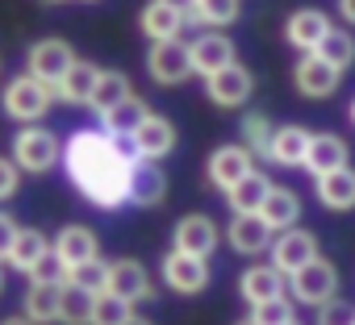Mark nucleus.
I'll return each instance as SVG.
<instances>
[{"label": "nucleus", "mask_w": 355, "mask_h": 325, "mask_svg": "<svg viewBox=\"0 0 355 325\" xmlns=\"http://www.w3.org/2000/svg\"><path fill=\"white\" fill-rule=\"evenodd\" d=\"M63 162L67 176L80 188V196L96 209H121L125 205V184H130V167L138 162L130 142H113L101 129H76L63 146Z\"/></svg>", "instance_id": "obj_1"}, {"label": "nucleus", "mask_w": 355, "mask_h": 325, "mask_svg": "<svg viewBox=\"0 0 355 325\" xmlns=\"http://www.w3.org/2000/svg\"><path fill=\"white\" fill-rule=\"evenodd\" d=\"M59 162H63V142L46 125H21L13 133V167L17 171L42 176V171H55Z\"/></svg>", "instance_id": "obj_2"}, {"label": "nucleus", "mask_w": 355, "mask_h": 325, "mask_svg": "<svg viewBox=\"0 0 355 325\" xmlns=\"http://www.w3.org/2000/svg\"><path fill=\"white\" fill-rule=\"evenodd\" d=\"M0 104H5V113L13 117V121H21V125H38L46 113H51V104H55V92L46 88V84H38L34 75H13L9 84H5V96H0Z\"/></svg>", "instance_id": "obj_3"}, {"label": "nucleus", "mask_w": 355, "mask_h": 325, "mask_svg": "<svg viewBox=\"0 0 355 325\" xmlns=\"http://www.w3.org/2000/svg\"><path fill=\"white\" fill-rule=\"evenodd\" d=\"M284 288L293 292V300L297 304H313V308H322V304H330L334 296H338V271H334V263L330 259H313V263H305L297 275H288L284 279Z\"/></svg>", "instance_id": "obj_4"}, {"label": "nucleus", "mask_w": 355, "mask_h": 325, "mask_svg": "<svg viewBox=\"0 0 355 325\" xmlns=\"http://www.w3.org/2000/svg\"><path fill=\"white\" fill-rule=\"evenodd\" d=\"M76 63V46L67 38H38L30 50H26V75H34L38 84H46L55 92V84L71 71Z\"/></svg>", "instance_id": "obj_5"}, {"label": "nucleus", "mask_w": 355, "mask_h": 325, "mask_svg": "<svg viewBox=\"0 0 355 325\" xmlns=\"http://www.w3.org/2000/svg\"><path fill=\"white\" fill-rule=\"evenodd\" d=\"M268 250H272V267L288 279V275H297L305 263H313V259H318V234H313V230L293 225V230L276 234Z\"/></svg>", "instance_id": "obj_6"}, {"label": "nucleus", "mask_w": 355, "mask_h": 325, "mask_svg": "<svg viewBox=\"0 0 355 325\" xmlns=\"http://www.w3.org/2000/svg\"><path fill=\"white\" fill-rule=\"evenodd\" d=\"M146 71L155 84L163 88H175V84H184L193 75V55H189V42L184 38H175V42H155L150 55H146Z\"/></svg>", "instance_id": "obj_7"}, {"label": "nucleus", "mask_w": 355, "mask_h": 325, "mask_svg": "<svg viewBox=\"0 0 355 325\" xmlns=\"http://www.w3.org/2000/svg\"><path fill=\"white\" fill-rule=\"evenodd\" d=\"M101 242H96V230H88V225H63L55 238H51V259L71 275L76 267H84V263H92V259H101V250H96Z\"/></svg>", "instance_id": "obj_8"}, {"label": "nucleus", "mask_w": 355, "mask_h": 325, "mask_svg": "<svg viewBox=\"0 0 355 325\" xmlns=\"http://www.w3.org/2000/svg\"><path fill=\"white\" fill-rule=\"evenodd\" d=\"M163 284L180 296H197L209 288V259H193V254H180V250H167L163 254Z\"/></svg>", "instance_id": "obj_9"}, {"label": "nucleus", "mask_w": 355, "mask_h": 325, "mask_svg": "<svg viewBox=\"0 0 355 325\" xmlns=\"http://www.w3.org/2000/svg\"><path fill=\"white\" fill-rule=\"evenodd\" d=\"M255 171V154L247 150V146H218L214 154H209V162H205V180L226 196L243 176H251Z\"/></svg>", "instance_id": "obj_10"}, {"label": "nucleus", "mask_w": 355, "mask_h": 325, "mask_svg": "<svg viewBox=\"0 0 355 325\" xmlns=\"http://www.w3.org/2000/svg\"><path fill=\"white\" fill-rule=\"evenodd\" d=\"M171 250H180V254H193V259H209L222 242V230L205 217V213H189L175 221V234H171Z\"/></svg>", "instance_id": "obj_11"}, {"label": "nucleus", "mask_w": 355, "mask_h": 325, "mask_svg": "<svg viewBox=\"0 0 355 325\" xmlns=\"http://www.w3.org/2000/svg\"><path fill=\"white\" fill-rule=\"evenodd\" d=\"M301 167L322 180V176H334L343 167H351V146L338 138V133H309V146H305V162Z\"/></svg>", "instance_id": "obj_12"}, {"label": "nucleus", "mask_w": 355, "mask_h": 325, "mask_svg": "<svg viewBox=\"0 0 355 325\" xmlns=\"http://www.w3.org/2000/svg\"><path fill=\"white\" fill-rule=\"evenodd\" d=\"M189 55H193V71L205 75V80L239 63V59H234V42H230L226 34H218V30H201V34L189 42Z\"/></svg>", "instance_id": "obj_13"}, {"label": "nucleus", "mask_w": 355, "mask_h": 325, "mask_svg": "<svg viewBox=\"0 0 355 325\" xmlns=\"http://www.w3.org/2000/svg\"><path fill=\"white\" fill-rule=\"evenodd\" d=\"M105 292L125 300V304H138V300H150L155 288H150V275L138 259H113L109 263V279H105Z\"/></svg>", "instance_id": "obj_14"}, {"label": "nucleus", "mask_w": 355, "mask_h": 325, "mask_svg": "<svg viewBox=\"0 0 355 325\" xmlns=\"http://www.w3.org/2000/svg\"><path fill=\"white\" fill-rule=\"evenodd\" d=\"M130 146H134V154H138L142 162H163V158L175 150V125H171L167 117H159V113H146V121L134 129Z\"/></svg>", "instance_id": "obj_15"}, {"label": "nucleus", "mask_w": 355, "mask_h": 325, "mask_svg": "<svg viewBox=\"0 0 355 325\" xmlns=\"http://www.w3.org/2000/svg\"><path fill=\"white\" fill-rule=\"evenodd\" d=\"M205 92H209V100H214L218 109H243V104L251 100V92H255V75H251L243 63H234V67L209 75V80H205Z\"/></svg>", "instance_id": "obj_16"}, {"label": "nucleus", "mask_w": 355, "mask_h": 325, "mask_svg": "<svg viewBox=\"0 0 355 325\" xmlns=\"http://www.w3.org/2000/svg\"><path fill=\"white\" fill-rule=\"evenodd\" d=\"M293 84H297V92H301L305 100H326V96L338 92L343 75H338L334 67H326L318 55H301L297 67H293Z\"/></svg>", "instance_id": "obj_17"}, {"label": "nucleus", "mask_w": 355, "mask_h": 325, "mask_svg": "<svg viewBox=\"0 0 355 325\" xmlns=\"http://www.w3.org/2000/svg\"><path fill=\"white\" fill-rule=\"evenodd\" d=\"M167 196V176L159 162H134L130 167V184H125V205H138V209H155L163 205Z\"/></svg>", "instance_id": "obj_18"}, {"label": "nucleus", "mask_w": 355, "mask_h": 325, "mask_svg": "<svg viewBox=\"0 0 355 325\" xmlns=\"http://www.w3.org/2000/svg\"><path fill=\"white\" fill-rule=\"evenodd\" d=\"M326 30H330V17H326L322 9L305 5V9H297V13L284 21V42H288L293 50H301V55H313L318 42L326 38Z\"/></svg>", "instance_id": "obj_19"}, {"label": "nucleus", "mask_w": 355, "mask_h": 325, "mask_svg": "<svg viewBox=\"0 0 355 325\" xmlns=\"http://www.w3.org/2000/svg\"><path fill=\"white\" fill-rule=\"evenodd\" d=\"M146 113H150V109H146L142 96H125L121 104H113V109L101 113L96 121H101V133H105V138H113V142H130L134 129L146 121Z\"/></svg>", "instance_id": "obj_20"}, {"label": "nucleus", "mask_w": 355, "mask_h": 325, "mask_svg": "<svg viewBox=\"0 0 355 325\" xmlns=\"http://www.w3.org/2000/svg\"><path fill=\"white\" fill-rule=\"evenodd\" d=\"M272 230L255 217V213H239V217H230V225H226V242H230V250H239V254H263L268 246H272Z\"/></svg>", "instance_id": "obj_21"}, {"label": "nucleus", "mask_w": 355, "mask_h": 325, "mask_svg": "<svg viewBox=\"0 0 355 325\" xmlns=\"http://www.w3.org/2000/svg\"><path fill=\"white\" fill-rule=\"evenodd\" d=\"M239 292L243 300L255 308V304H268L276 296H284V275L272 267V263H251L243 275H239Z\"/></svg>", "instance_id": "obj_22"}, {"label": "nucleus", "mask_w": 355, "mask_h": 325, "mask_svg": "<svg viewBox=\"0 0 355 325\" xmlns=\"http://www.w3.org/2000/svg\"><path fill=\"white\" fill-rule=\"evenodd\" d=\"M51 259V238L42 234V230H17V238H13V246H9V267L13 271H26V275H34V271H42V263Z\"/></svg>", "instance_id": "obj_23"}, {"label": "nucleus", "mask_w": 355, "mask_h": 325, "mask_svg": "<svg viewBox=\"0 0 355 325\" xmlns=\"http://www.w3.org/2000/svg\"><path fill=\"white\" fill-rule=\"evenodd\" d=\"M184 26H189V17L175 13V9H167L163 0H150V5L138 13V30H142L150 42H175V38L184 34Z\"/></svg>", "instance_id": "obj_24"}, {"label": "nucleus", "mask_w": 355, "mask_h": 325, "mask_svg": "<svg viewBox=\"0 0 355 325\" xmlns=\"http://www.w3.org/2000/svg\"><path fill=\"white\" fill-rule=\"evenodd\" d=\"M59 284L55 279H30L26 296H21V317L34 321V325H51L59 321Z\"/></svg>", "instance_id": "obj_25"}, {"label": "nucleus", "mask_w": 355, "mask_h": 325, "mask_svg": "<svg viewBox=\"0 0 355 325\" xmlns=\"http://www.w3.org/2000/svg\"><path fill=\"white\" fill-rule=\"evenodd\" d=\"M96 80H101V67H96V63H88V59H76V63H71V71L55 84V100H63V104H88V100H92V88H96Z\"/></svg>", "instance_id": "obj_26"}, {"label": "nucleus", "mask_w": 355, "mask_h": 325, "mask_svg": "<svg viewBox=\"0 0 355 325\" xmlns=\"http://www.w3.org/2000/svg\"><path fill=\"white\" fill-rule=\"evenodd\" d=\"M255 217H259L272 234H284V230L297 225V217H301V201H297V192H288V188H272V192L263 196V205H259Z\"/></svg>", "instance_id": "obj_27"}, {"label": "nucleus", "mask_w": 355, "mask_h": 325, "mask_svg": "<svg viewBox=\"0 0 355 325\" xmlns=\"http://www.w3.org/2000/svg\"><path fill=\"white\" fill-rule=\"evenodd\" d=\"M305 146H309V129L305 125H280L272 133L268 162H276V167H301V162H305Z\"/></svg>", "instance_id": "obj_28"}, {"label": "nucleus", "mask_w": 355, "mask_h": 325, "mask_svg": "<svg viewBox=\"0 0 355 325\" xmlns=\"http://www.w3.org/2000/svg\"><path fill=\"white\" fill-rule=\"evenodd\" d=\"M318 201L330 213H351L355 209V167H343L334 176H322L318 180Z\"/></svg>", "instance_id": "obj_29"}, {"label": "nucleus", "mask_w": 355, "mask_h": 325, "mask_svg": "<svg viewBox=\"0 0 355 325\" xmlns=\"http://www.w3.org/2000/svg\"><path fill=\"white\" fill-rule=\"evenodd\" d=\"M272 192V180L255 167L251 176H243L230 192H226V205H230V213L239 217V213H259V205H263V196Z\"/></svg>", "instance_id": "obj_30"}, {"label": "nucleus", "mask_w": 355, "mask_h": 325, "mask_svg": "<svg viewBox=\"0 0 355 325\" xmlns=\"http://www.w3.org/2000/svg\"><path fill=\"white\" fill-rule=\"evenodd\" d=\"M239 0H193V9H189V21H197L201 30H226L239 21Z\"/></svg>", "instance_id": "obj_31"}, {"label": "nucleus", "mask_w": 355, "mask_h": 325, "mask_svg": "<svg viewBox=\"0 0 355 325\" xmlns=\"http://www.w3.org/2000/svg\"><path fill=\"white\" fill-rule=\"evenodd\" d=\"M313 55H318V59H322L326 67H334V71L343 75V71H347V67L355 63V38H351L347 30L330 26V30H326V38L318 42V50H313Z\"/></svg>", "instance_id": "obj_32"}, {"label": "nucleus", "mask_w": 355, "mask_h": 325, "mask_svg": "<svg viewBox=\"0 0 355 325\" xmlns=\"http://www.w3.org/2000/svg\"><path fill=\"white\" fill-rule=\"evenodd\" d=\"M125 96H134V92H130V75H125V71H101V80H96V88H92L88 109L101 117V113H109L113 104H121Z\"/></svg>", "instance_id": "obj_33"}, {"label": "nucleus", "mask_w": 355, "mask_h": 325, "mask_svg": "<svg viewBox=\"0 0 355 325\" xmlns=\"http://www.w3.org/2000/svg\"><path fill=\"white\" fill-rule=\"evenodd\" d=\"M92 304H96V296L67 284L59 292V325H92Z\"/></svg>", "instance_id": "obj_34"}, {"label": "nucleus", "mask_w": 355, "mask_h": 325, "mask_svg": "<svg viewBox=\"0 0 355 325\" xmlns=\"http://www.w3.org/2000/svg\"><path fill=\"white\" fill-rule=\"evenodd\" d=\"M272 121H268V113H247L243 117V146L251 150V154H259V158H268L272 154Z\"/></svg>", "instance_id": "obj_35"}, {"label": "nucleus", "mask_w": 355, "mask_h": 325, "mask_svg": "<svg viewBox=\"0 0 355 325\" xmlns=\"http://www.w3.org/2000/svg\"><path fill=\"white\" fill-rule=\"evenodd\" d=\"M105 279H109V263L105 259H92V263H84V267L71 271V284L84 288L88 296H105Z\"/></svg>", "instance_id": "obj_36"}, {"label": "nucleus", "mask_w": 355, "mask_h": 325, "mask_svg": "<svg viewBox=\"0 0 355 325\" xmlns=\"http://www.w3.org/2000/svg\"><path fill=\"white\" fill-rule=\"evenodd\" d=\"M251 321H255V325H293L297 313H293V300H288V296H276V300H268V304H255Z\"/></svg>", "instance_id": "obj_37"}, {"label": "nucleus", "mask_w": 355, "mask_h": 325, "mask_svg": "<svg viewBox=\"0 0 355 325\" xmlns=\"http://www.w3.org/2000/svg\"><path fill=\"white\" fill-rule=\"evenodd\" d=\"M130 317V304L125 300H117V296H96V304H92V325H121Z\"/></svg>", "instance_id": "obj_38"}, {"label": "nucleus", "mask_w": 355, "mask_h": 325, "mask_svg": "<svg viewBox=\"0 0 355 325\" xmlns=\"http://www.w3.org/2000/svg\"><path fill=\"white\" fill-rule=\"evenodd\" d=\"M318 325H355V304L347 300H330L318 308Z\"/></svg>", "instance_id": "obj_39"}, {"label": "nucleus", "mask_w": 355, "mask_h": 325, "mask_svg": "<svg viewBox=\"0 0 355 325\" xmlns=\"http://www.w3.org/2000/svg\"><path fill=\"white\" fill-rule=\"evenodd\" d=\"M17 188H21V171L13 167V158H5V154H0V201L17 196Z\"/></svg>", "instance_id": "obj_40"}, {"label": "nucleus", "mask_w": 355, "mask_h": 325, "mask_svg": "<svg viewBox=\"0 0 355 325\" xmlns=\"http://www.w3.org/2000/svg\"><path fill=\"white\" fill-rule=\"evenodd\" d=\"M17 230H21V225H17V221H13L9 213H0V263H5V259H9V246H13V238H17Z\"/></svg>", "instance_id": "obj_41"}, {"label": "nucleus", "mask_w": 355, "mask_h": 325, "mask_svg": "<svg viewBox=\"0 0 355 325\" xmlns=\"http://www.w3.org/2000/svg\"><path fill=\"white\" fill-rule=\"evenodd\" d=\"M338 17H343L347 26H355V0H338Z\"/></svg>", "instance_id": "obj_42"}, {"label": "nucleus", "mask_w": 355, "mask_h": 325, "mask_svg": "<svg viewBox=\"0 0 355 325\" xmlns=\"http://www.w3.org/2000/svg\"><path fill=\"white\" fill-rule=\"evenodd\" d=\"M163 5H167V9H175V13H184V17H189V9H193V0H163Z\"/></svg>", "instance_id": "obj_43"}, {"label": "nucleus", "mask_w": 355, "mask_h": 325, "mask_svg": "<svg viewBox=\"0 0 355 325\" xmlns=\"http://www.w3.org/2000/svg\"><path fill=\"white\" fill-rule=\"evenodd\" d=\"M121 325H155V321H146V317H138V313H130V317H125Z\"/></svg>", "instance_id": "obj_44"}, {"label": "nucleus", "mask_w": 355, "mask_h": 325, "mask_svg": "<svg viewBox=\"0 0 355 325\" xmlns=\"http://www.w3.org/2000/svg\"><path fill=\"white\" fill-rule=\"evenodd\" d=\"M0 325H34V321H26V317L17 313V317H5V321H0Z\"/></svg>", "instance_id": "obj_45"}, {"label": "nucleus", "mask_w": 355, "mask_h": 325, "mask_svg": "<svg viewBox=\"0 0 355 325\" xmlns=\"http://www.w3.org/2000/svg\"><path fill=\"white\" fill-rule=\"evenodd\" d=\"M0 292H5V267H0Z\"/></svg>", "instance_id": "obj_46"}, {"label": "nucleus", "mask_w": 355, "mask_h": 325, "mask_svg": "<svg viewBox=\"0 0 355 325\" xmlns=\"http://www.w3.org/2000/svg\"><path fill=\"white\" fill-rule=\"evenodd\" d=\"M351 125H355V100H351Z\"/></svg>", "instance_id": "obj_47"}, {"label": "nucleus", "mask_w": 355, "mask_h": 325, "mask_svg": "<svg viewBox=\"0 0 355 325\" xmlns=\"http://www.w3.org/2000/svg\"><path fill=\"white\" fill-rule=\"evenodd\" d=\"M239 325H255V321H251V317H247V321H239Z\"/></svg>", "instance_id": "obj_48"}, {"label": "nucleus", "mask_w": 355, "mask_h": 325, "mask_svg": "<svg viewBox=\"0 0 355 325\" xmlns=\"http://www.w3.org/2000/svg\"><path fill=\"white\" fill-rule=\"evenodd\" d=\"M46 5H59V0H46Z\"/></svg>", "instance_id": "obj_49"}, {"label": "nucleus", "mask_w": 355, "mask_h": 325, "mask_svg": "<svg viewBox=\"0 0 355 325\" xmlns=\"http://www.w3.org/2000/svg\"><path fill=\"white\" fill-rule=\"evenodd\" d=\"M293 325H301V321H293Z\"/></svg>", "instance_id": "obj_50"}]
</instances>
